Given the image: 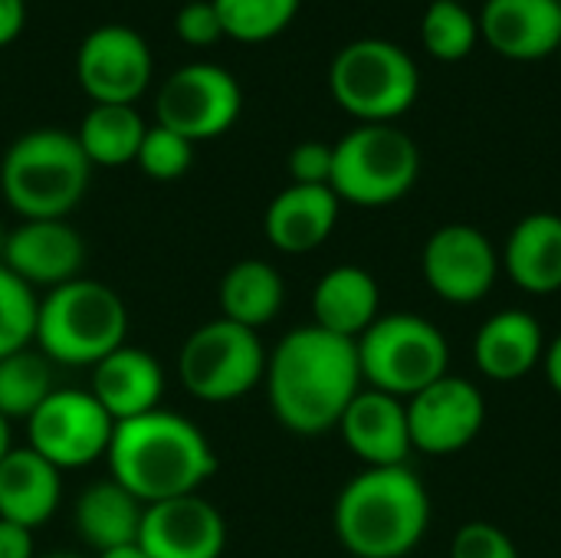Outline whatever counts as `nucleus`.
<instances>
[{
    "mask_svg": "<svg viewBox=\"0 0 561 558\" xmlns=\"http://www.w3.org/2000/svg\"><path fill=\"white\" fill-rule=\"evenodd\" d=\"M85 263V240L69 220H20L7 234L3 266L30 289L46 293L76 280Z\"/></svg>",
    "mask_w": 561,
    "mask_h": 558,
    "instance_id": "dca6fc26",
    "label": "nucleus"
},
{
    "mask_svg": "<svg viewBox=\"0 0 561 558\" xmlns=\"http://www.w3.org/2000/svg\"><path fill=\"white\" fill-rule=\"evenodd\" d=\"M224 36L240 43H266L279 36L299 13L302 0H210Z\"/></svg>",
    "mask_w": 561,
    "mask_h": 558,
    "instance_id": "c756f323",
    "label": "nucleus"
},
{
    "mask_svg": "<svg viewBox=\"0 0 561 558\" xmlns=\"http://www.w3.org/2000/svg\"><path fill=\"white\" fill-rule=\"evenodd\" d=\"M404 405L411 447L427 457H454L486 428V398L470 378L460 375H444Z\"/></svg>",
    "mask_w": 561,
    "mask_h": 558,
    "instance_id": "4468645a",
    "label": "nucleus"
},
{
    "mask_svg": "<svg viewBox=\"0 0 561 558\" xmlns=\"http://www.w3.org/2000/svg\"><path fill=\"white\" fill-rule=\"evenodd\" d=\"M7 234H10V230H7V227L0 224V266H3V250H7Z\"/></svg>",
    "mask_w": 561,
    "mask_h": 558,
    "instance_id": "79ce46f5",
    "label": "nucleus"
},
{
    "mask_svg": "<svg viewBox=\"0 0 561 558\" xmlns=\"http://www.w3.org/2000/svg\"><path fill=\"white\" fill-rule=\"evenodd\" d=\"M62 500V474L30 447H10L0 460V520L39 529Z\"/></svg>",
    "mask_w": 561,
    "mask_h": 558,
    "instance_id": "4be33fe9",
    "label": "nucleus"
},
{
    "mask_svg": "<svg viewBox=\"0 0 561 558\" xmlns=\"http://www.w3.org/2000/svg\"><path fill=\"white\" fill-rule=\"evenodd\" d=\"M480 36L506 59H542L561 49V0H486Z\"/></svg>",
    "mask_w": 561,
    "mask_h": 558,
    "instance_id": "412c9836",
    "label": "nucleus"
},
{
    "mask_svg": "<svg viewBox=\"0 0 561 558\" xmlns=\"http://www.w3.org/2000/svg\"><path fill=\"white\" fill-rule=\"evenodd\" d=\"M128 342V306L99 280L76 276L36 306L33 345L66 368H92Z\"/></svg>",
    "mask_w": 561,
    "mask_h": 558,
    "instance_id": "39448f33",
    "label": "nucleus"
},
{
    "mask_svg": "<svg viewBox=\"0 0 561 558\" xmlns=\"http://www.w3.org/2000/svg\"><path fill=\"white\" fill-rule=\"evenodd\" d=\"M286 171L293 178V184H322L329 187L332 181V145L329 141H299L289 158H286Z\"/></svg>",
    "mask_w": 561,
    "mask_h": 558,
    "instance_id": "f704fd0d",
    "label": "nucleus"
},
{
    "mask_svg": "<svg viewBox=\"0 0 561 558\" xmlns=\"http://www.w3.org/2000/svg\"><path fill=\"white\" fill-rule=\"evenodd\" d=\"M53 391V362L36 345L0 358V414L7 421H30Z\"/></svg>",
    "mask_w": 561,
    "mask_h": 558,
    "instance_id": "cd10ccee",
    "label": "nucleus"
},
{
    "mask_svg": "<svg viewBox=\"0 0 561 558\" xmlns=\"http://www.w3.org/2000/svg\"><path fill=\"white\" fill-rule=\"evenodd\" d=\"M95 558H148V556L141 553V546H138V543H131V546H118V549L99 553Z\"/></svg>",
    "mask_w": 561,
    "mask_h": 558,
    "instance_id": "58836bf2",
    "label": "nucleus"
},
{
    "mask_svg": "<svg viewBox=\"0 0 561 558\" xmlns=\"http://www.w3.org/2000/svg\"><path fill=\"white\" fill-rule=\"evenodd\" d=\"M105 464L118 487L151 506L197 493L217 474V451L191 418L158 408L115 424Z\"/></svg>",
    "mask_w": 561,
    "mask_h": 558,
    "instance_id": "f03ea898",
    "label": "nucleus"
},
{
    "mask_svg": "<svg viewBox=\"0 0 561 558\" xmlns=\"http://www.w3.org/2000/svg\"><path fill=\"white\" fill-rule=\"evenodd\" d=\"M138 546L148 558H220L227 549V523L201 493L145 506Z\"/></svg>",
    "mask_w": 561,
    "mask_h": 558,
    "instance_id": "2eb2a0df",
    "label": "nucleus"
},
{
    "mask_svg": "<svg viewBox=\"0 0 561 558\" xmlns=\"http://www.w3.org/2000/svg\"><path fill=\"white\" fill-rule=\"evenodd\" d=\"M421 174V151L398 125H358L332 145L329 187L342 204L388 207L411 194Z\"/></svg>",
    "mask_w": 561,
    "mask_h": 558,
    "instance_id": "6e6552de",
    "label": "nucleus"
},
{
    "mask_svg": "<svg viewBox=\"0 0 561 558\" xmlns=\"http://www.w3.org/2000/svg\"><path fill=\"white\" fill-rule=\"evenodd\" d=\"M339 210H342V201L335 197L332 187L289 184L270 201L263 214V234L279 253L302 257V253L319 250L335 234Z\"/></svg>",
    "mask_w": 561,
    "mask_h": 558,
    "instance_id": "a211bd4d",
    "label": "nucleus"
},
{
    "mask_svg": "<svg viewBox=\"0 0 561 558\" xmlns=\"http://www.w3.org/2000/svg\"><path fill=\"white\" fill-rule=\"evenodd\" d=\"M500 253L480 227L447 224L434 230L421 250L427 289L450 306H477L490 296L500 276Z\"/></svg>",
    "mask_w": 561,
    "mask_h": 558,
    "instance_id": "ddd939ff",
    "label": "nucleus"
},
{
    "mask_svg": "<svg viewBox=\"0 0 561 558\" xmlns=\"http://www.w3.org/2000/svg\"><path fill=\"white\" fill-rule=\"evenodd\" d=\"M141 516L145 506L112 477L89 483L72 506V526L95 556L138 543Z\"/></svg>",
    "mask_w": 561,
    "mask_h": 558,
    "instance_id": "393cba45",
    "label": "nucleus"
},
{
    "mask_svg": "<svg viewBox=\"0 0 561 558\" xmlns=\"http://www.w3.org/2000/svg\"><path fill=\"white\" fill-rule=\"evenodd\" d=\"M174 33L191 46H214L224 39V23L210 0H191L174 13Z\"/></svg>",
    "mask_w": 561,
    "mask_h": 558,
    "instance_id": "72a5a7b5",
    "label": "nucleus"
},
{
    "mask_svg": "<svg viewBox=\"0 0 561 558\" xmlns=\"http://www.w3.org/2000/svg\"><path fill=\"white\" fill-rule=\"evenodd\" d=\"M266 375V349L260 332L230 319L197 326L178 352V378L184 391L204 405H230L247 398Z\"/></svg>",
    "mask_w": 561,
    "mask_h": 558,
    "instance_id": "1a4fd4ad",
    "label": "nucleus"
},
{
    "mask_svg": "<svg viewBox=\"0 0 561 558\" xmlns=\"http://www.w3.org/2000/svg\"><path fill=\"white\" fill-rule=\"evenodd\" d=\"M480 39V20L460 0H431L421 20V43L431 56L457 62L473 53Z\"/></svg>",
    "mask_w": 561,
    "mask_h": 558,
    "instance_id": "c85d7f7f",
    "label": "nucleus"
},
{
    "mask_svg": "<svg viewBox=\"0 0 561 558\" xmlns=\"http://www.w3.org/2000/svg\"><path fill=\"white\" fill-rule=\"evenodd\" d=\"M89 391L115 424L131 421L161 408L164 368L151 352L125 342L122 349L105 355L99 365H92Z\"/></svg>",
    "mask_w": 561,
    "mask_h": 558,
    "instance_id": "6ab92c4d",
    "label": "nucleus"
},
{
    "mask_svg": "<svg viewBox=\"0 0 561 558\" xmlns=\"http://www.w3.org/2000/svg\"><path fill=\"white\" fill-rule=\"evenodd\" d=\"M217 303H220V319L260 332L283 312L286 283L273 263L260 257H247L227 266L217 289Z\"/></svg>",
    "mask_w": 561,
    "mask_h": 558,
    "instance_id": "a878e982",
    "label": "nucleus"
},
{
    "mask_svg": "<svg viewBox=\"0 0 561 558\" xmlns=\"http://www.w3.org/2000/svg\"><path fill=\"white\" fill-rule=\"evenodd\" d=\"M36 293L0 266V358L33 345L36 332Z\"/></svg>",
    "mask_w": 561,
    "mask_h": 558,
    "instance_id": "7c9ffc66",
    "label": "nucleus"
},
{
    "mask_svg": "<svg viewBox=\"0 0 561 558\" xmlns=\"http://www.w3.org/2000/svg\"><path fill=\"white\" fill-rule=\"evenodd\" d=\"M26 26V0H0V49L10 46Z\"/></svg>",
    "mask_w": 561,
    "mask_h": 558,
    "instance_id": "e433bc0d",
    "label": "nucleus"
},
{
    "mask_svg": "<svg viewBox=\"0 0 561 558\" xmlns=\"http://www.w3.org/2000/svg\"><path fill=\"white\" fill-rule=\"evenodd\" d=\"M0 558H36L33 533L0 520Z\"/></svg>",
    "mask_w": 561,
    "mask_h": 558,
    "instance_id": "c9c22d12",
    "label": "nucleus"
},
{
    "mask_svg": "<svg viewBox=\"0 0 561 558\" xmlns=\"http://www.w3.org/2000/svg\"><path fill=\"white\" fill-rule=\"evenodd\" d=\"M329 89L332 99L362 125H391L414 105L421 76L398 43L365 36L335 53L329 66Z\"/></svg>",
    "mask_w": 561,
    "mask_h": 558,
    "instance_id": "0eeeda50",
    "label": "nucleus"
},
{
    "mask_svg": "<svg viewBox=\"0 0 561 558\" xmlns=\"http://www.w3.org/2000/svg\"><path fill=\"white\" fill-rule=\"evenodd\" d=\"M13 444H10V421L0 414V460H3V454L10 451Z\"/></svg>",
    "mask_w": 561,
    "mask_h": 558,
    "instance_id": "ea45409f",
    "label": "nucleus"
},
{
    "mask_svg": "<svg viewBox=\"0 0 561 558\" xmlns=\"http://www.w3.org/2000/svg\"><path fill=\"white\" fill-rule=\"evenodd\" d=\"M335 431L365 467H404L414 454L408 405L375 388H362L352 398Z\"/></svg>",
    "mask_w": 561,
    "mask_h": 558,
    "instance_id": "f3484780",
    "label": "nucleus"
},
{
    "mask_svg": "<svg viewBox=\"0 0 561 558\" xmlns=\"http://www.w3.org/2000/svg\"><path fill=\"white\" fill-rule=\"evenodd\" d=\"M263 385L273 418L299 437L335 431L352 398L365 388L355 342L312 322L286 332L266 352Z\"/></svg>",
    "mask_w": 561,
    "mask_h": 558,
    "instance_id": "f257e3e1",
    "label": "nucleus"
},
{
    "mask_svg": "<svg viewBox=\"0 0 561 558\" xmlns=\"http://www.w3.org/2000/svg\"><path fill=\"white\" fill-rule=\"evenodd\" d=\"M158 125L178 132L191 145L220 138L243 112V89L237 76L217 62H187L174 69L154 99Z\"/></svg>",
    "mask_w": 561,
    "mask_h": 558,
    "instance_id": "9d476101",
    "label": "nucleus"
},
{
    "mask_svg": "<svg viewBox=\"0 0 561 558\" xmlns=\"http://www.w3.org/2000/svg\"><path fill=\"white\" fill-rule=\"evenodd\" d=\"M92 164L79 138L62 128H33L0 158V194L20 220H66L85 197Z\"/></svg>",
    "mask_w": 561,
    "mask_h": 558,
    "instance_id": "20e7f679",
    "label": "nucleus"
},
{
    "mask_svg": "<svg viewBox=\"0 0 561 558\" xmlns=\"http://www.w3.org/2000/svg\"><path fill=\"white\" fill-rule=\"evenodd\" d=\"M135 164L151 181H178L194 164V145L164 125H148Z\"/></svg>",
    "mask_w": 561,
    "mask_h": 558,
    "instance_id": "2f4dec72",
    "label": "nucleus"
},
{
    "mask_svg": "<svg viewBox=\"0 0 561 558\" xmlns=\"http://www.w3.org/2000/svg\"><path fill=\"white\" fill-rule=\"evenodd\" d=\"M559 53H561V49H559Z\"/></svg>",
    "mask_w": 561,
    "mask_h": 558,
    "instance_id": "37998d69",
    "label": "nucleus"
},
{
    "mask_svg": "<svg viewBox=\"0 0 561 558\" xmlns=\"http://www.w3.org/2000/svg\"><path fill=\"white\" fill-rule=\"evenodd\" d=\"M148 125L135 105H92L79 122V148L95 168H122L138 158Z\"/></svg>",
    "mask_w": 561,
    "mask_h": 558,
    "instance_id": "bb28decb",
    "label": "nucleus"
},
{
    "mask_svg": "<svg viewBox=\"0 0 561 558\" xmlns=\"http://www.w3.org/2000/svg\"><path fill=\"white\" fill-rule=\"evenodd\" d=\"M365 388L391 398H414L450 375L447 335L417 312H381L355 342Z\"/></svg>",
    "mask_w": 561,
    "mask_h": 558,
    "instance_id": "423d86ee",
    "label": "nucleus"
},
{
    "mask_svg": "<svg viewBox=\"0 0 561 558\" xmlns=\"http://www.w3.org/2000/svg\"><path fill=\"white\" fill-rule=\"evenodd\" d=\"M546 355V332L526 309L493 312L473 339V365L483 378L510 385L529 378Z\"/></svg>",
    "mask_w": 561,
    "mask_h": 558,
    "instance_id": "aec40b11",
    "label": "nucleus"
},
{
    "mask_svg": "<svg viewBox=\"0 0 561 558\" xmlns=\"http://www.w3.org/2000/svg\"><path fill=\"white\" fill-rule=\"evenodd\" d=\"M332 526L348 558L411 556L431 526V497L404 467H365L335 497Z\"/></svg>",
    "mask_w": 561,
    "mask_h": 558,
    "instance_id": "7ed1b4c3",
    "label": "nucleus"
},
{
    "mask_svg": "<svg viewBox=\"0 0 561 558\" xmlns=\"http://www.w3.org/2000/svg\"><path fill=\"white\" fill-rule=\"evenodd\" d=\"M154 76L151 46L125 23L95 26L76 49V79L92 105H135Z\"/></svg>",
    "mask_w": 561,
    "mask_h": 558,
    "instance_id": "f8f14e48",
    "label": "nucleus"
},
{
    "mask_svg": "<svg viewBox=\"0 0 561 558\" xmlns=\"http://www.w3.org/2000/svg\"><path fill=\"white\" fill-rule=\"evenodd\" d=\"M381 316L378 280L355 263H342L319 276L312 289V326L358 342Z\"/></svg>",
    "mask_w": 561,
    "mask_h": 558,
    "instance_id": "5701e85b",
    "label": "nucleus"
},
{
    "mask_svg": "<svg viewBox=\"0 0 561 558\" xmlns=\"http://www.w3.org/2000/svg\"><path fill=\"white\" fill-rule=\"evenodd\" d=\"M36 558H85V556H79V553H69V549H56V553H46V556H36Z\"/></svg>",
    "mask_w": 561,
    "mask_h": 558,
    "instance_id": "a19ab883",
    "label": "nucleus"
},
{
    "mask_svg": "<svg viewBox=\"0 0 561 558\" xmlns=\"http://www.w3.org/2000/svg\"><path fill=\"white\" fill-rule=\"evenodd\" d=\"M450 558H519V549L506 529L477 520V523H467L454 533Z\"/></svg>",
    "mask_w": 561,
    "mask_h": 558,
    "instance_id": "473e14b6",
    "label": "nucleus"
},
{
    "mask_svg": "<svg viewBox=\"0 0 561 558\" xmlns=\"http://www.w3.org/2000/svg\"><path fill=\"white\" fill-rule=\"evenodd\" d=\"M115 421L89 388H56L26 421V447L59 474L82 470L105 457Z\"/></svg>",
    "mask_w": 561,
    "mask_h": 558,
    "instance_id": "9b49d317",
    "label": "nucleus"
},
{
    "mask_svg": "<svg viewBox=\"0 0 561 558\" xmlns=\"http://www.w3.org/2000/svg\"><path fill=\"white\" fill-rule=\"evenodd\" d=\"M506 276L533 296H552L561 289V217L552 210L526 214L506 237L500 253Z\"/></svg>",
    "mask_w": 561,
    "mask_h": 558,
    "instance_id": "b1692460",
    "label": "nucleus"
},
{
    "mask_svg": "<svg viewBox=\"0 0 561 558\" xmlns=\"http://www.w3.org/2000/svg\"><path fill=\"white\" fill-rule=\"evenodd\" d=\"M542 372H546V382H549V388L556 391L561 398V332L552 339V342H546V355H542Z\"/></svg>",
    "mask_w": 561,
    "mask_h": 558,
    "instance_id": "4c0bfd02",
    "label": "nucleus"
}]
</instances>
